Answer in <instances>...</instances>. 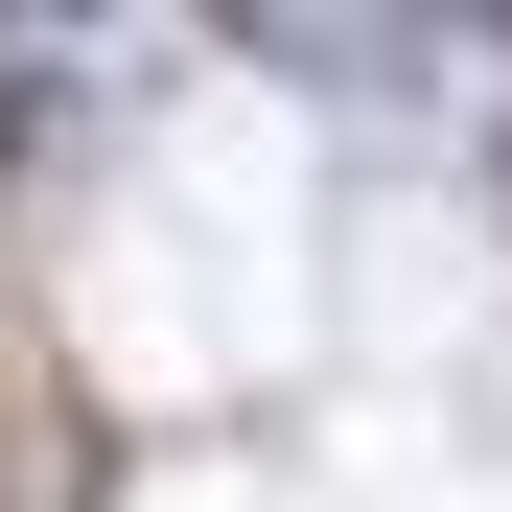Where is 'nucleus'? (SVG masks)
I'll return each instance as SVG.
<instances>
[{"label":"nucleus","mask_w":512,"mask_h":512,"mask_svg":"<svg viewBox=\"0 0 512 512\" xmlns=\"http://www.w3.org/2000/svg\"><path fill=\"white\" fill-rule=\"evenodd\" d=\"M24 163H47V94H24V70H0V187H24Z\"/></svg>","instance_id":"1"},{"label":"nucleus","mask_w":512,"mask_h":512,"mask_svg":"<svg viewBox=\"0 0 512 512\" xmlns=\"http://www.w3.org/2000/svg\"><path fill=\"white\" fill-rule=\"evenodd\" d=\"M466 24H489V47H512V0H466Z\"/></svg>","instance_id":"2"},{"label":"nucleus","mask_w":512,"mask_h":512,"mask_svg":"<svg viewBox=\"0 0 512 512\" xmlns=\"http://www.w3.org/2000/svg\"><path fill=\"white\" fill-rule=\"evenodd\" d=\"M489 210H512V140H489Z\"/></svg>","instance_id":"3"},{"label":"nucleus","mask_w":512,"mask_h":512,"mask_svg":"<svg viewBox=\"0 0 512 512\" xmlns=\"http://www.w3.org/2000/svg\"><path fill=\"white\" fill-rule=\"evenodd\" d=\"M24 24H70V0H24Z\"/></svg>","instance_id":"4"}]
</instances>
